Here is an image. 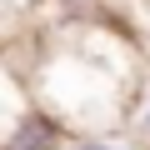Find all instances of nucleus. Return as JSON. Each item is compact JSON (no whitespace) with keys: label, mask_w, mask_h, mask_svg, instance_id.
<instances>
[{"label":"nucleus","mask_w":150,"mask_h":150,"mask_svg":"<svg viewBox=\"0 0 150 150\" xmlns=\"http://www.w3.org/2000/svg\"><path fill=\"white\" fill-rule=\"evenodd\" d=\"M75 150H115V145H105V140H80Z\"/></svg>","instance_id":"f03ea898"},{"label":"nucleus","mask_w":150,"mask_h":150,"mask_svg":"<svg viewBox=\"0 0 150 150\" xmlns=\"http://www.w3.org/2000/svg\"><path fill=\"white\" fill-rule=\"evenodd\" d=\"M65 5H85V0H65Z\"/></svg>","instance_id":"7ed1b4c3"},{"label":"nucleus","mask_w":150,"mask_h":150,"mask_svg":"<svg viewBox=\"0 0 150 150\" xmlns=\"http://www.w3.org/2000/svg\"><path fill=\"white\" fill-rule=\"evenodd\" d=\"M145 125H150V105H145Z\"/></svg>","instance_id":"20e7f679"},{"label":"nucleus","mask_w":150,"mask_h":150,"mask_svg":"<svg viewBox=\"0 0 150 150\" xmlns=\"http://www.w3.org/2000/svg\"><path fill=\"white\" fill-rule=\"evenodd\" d=\"M5 150H65V140H60V130L35 110V115L25 120V130H10Z\"/></svg>","instance_id":"f257e3e1"}]
</instances>
